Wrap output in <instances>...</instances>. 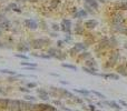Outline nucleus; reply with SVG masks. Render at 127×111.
<instances>
[{
	"instance_id": "f257e3e1",
	"label": "nucleus",
	"mask_w": 127,
	"mask_h": 111,
	"mask_svg": "<svg viewBox=\"0 0 127 111\" xmlns=\"http://www.w3.org/2000/svg\"><path fill=\"white\" fill-rule=\"evenodd\" d=\"M50 39L49 38H36V39H32L30 42H29V44H30V47L32 49H35V50H38V49H41L44 48L45 46H50Z\"/></svg>"
},
{
	"instance_id": "f03ea898",
	"label": "nucleus",
	"mask_w": 127,
	"mask_h": 111,
	"mask_svg": "<svg viewBox=\"0 0 127 111\" xmlns=\"http://www.w3.org/2000/svg\"><path fill=\"white\" fill-rule=\"evenodd\" d=\"M108 47H109V37H104L96 44V51L105 50V49H107Z\"/></svg>"
},
{
	"instance_id": "7ed1b4c3",
	"label": "nucleus",
	"mask_w": 127,
	"mask_h": 111,
	"mask_svg": "<svg viewBox=\"0 0 127 111\" xmlns=\"http://www.w3.org/2000/svg\"><path fill=\"white\" fill-rule=\"evenodd\" d=\"M22 24L26 27L27 29H30V30H36V29L39 27L38 22L33 19H30V18H27V19H24L22 21Z\"/></svg>"
},
{
	"instance_id": "20e7f679",
	"label": "nucleus",
	"mask_w": 127,
	"mask_h": 111,
	"mask_svg": "<svg viewBox=\"0 0 127 111\" xmlns=\"http://www.w3.org/2000/svg\"><path fill=\"white\" fill-rule=\"evenodd\" d=\"M119 59H120L119 50H118V49H113L108 56V61H110V62H113V63L116 64L118 61H119Z\"/></svg>"
},
{
	"instance_id": "39448f33",
	"label": "nucleus",
	"mask_w": 127,
	"mask_h": 111,
	"mask_svg": "<svg viewBox=\"0 0 127 111\" xmlns=\"http://www.w3.org/2000/svg\"><path fill=\"white\" fill-rule=\"evenodd\" d=\"M111 6L115 11H127V1H116Z\"/></svg>"
},
{
	"instance_id": "423d86ee",
	"label": "nucleus",
	"mask_w": 127,
	"mask_h": 111,
	"mask_svg": "<svg viewBox=\"0 0 127 111\" xmlns=\"http://www.w3.org/2000/svg\"><path fill=\"white\" fill-rule=\"evenodd\" d=\"M97 26H98V21L96 19H87L84 22L85 29H88V30H94Z\"/></svg>"
},
{
	"instance_id": "0eeeda50",
	"label": "nucleus",
	"mask_w": 127,
	"mask_h": 111,
	"mask_svg": "<svg viewBox=\"0 0 127 111\" xmlns=\"http://www.w3.org/2000/svg\"><path fill=\"white\" fill-rule=\"evenodd\" d=\"M116 73L123 77H127V63H120L116 67Z\"/></svg>"
},
{
	"instance_id": "6e6552de",
	"label": "nucleus",
	"mask_w": 127,
	"mask_h": 111,
	"mask_svg": "<svg viewBox=\"0 0 127 111\" xmlns=\"http://www.w3.org/2000/svg\"><path fill=\"white\" fill-rule=\"evenodd\" d=\"M30 44L29 43H27V42H20V43H18L17 44V50L19 51V52H28L29 50H30Z\"/></svg>"
},
{
	"instance_id": "1a4fd4ad",
	"label": "nucleus",
	"mask_w": 127,
	"mask_h": 111,
	"mask_svg": "<svg viewBox=\"0 0 127 111\" xmlns=\"http://www.w3.org/2000/svg\"><path fill=\"white\" fill-rule=\"evenodd\" d=\"M87 16H88V12H87L85 9H79V10H78L77 12L75 13V15H73V17L75 18V19L81 20V19H85V18H87Z\"/></svg>"
},
{
	"instance_id": "9d476101",
	"label": "nucleus",
	"mask_w": 127,
	"mask_h": 111,
	"mask_svg": "<svg viewBox=\"0 0 127 111\" xmlns=\"http://www.w3.org/2000/svg\"><path fill=\"white\" fill-rule=\"evenodd\" d=\"M98 75L104 79H114V80H119V74L117 73H111V72H108V73H98Z\"/></svg>"
},
{
	"instance_id": "9b49d317",
	"label": "nucleus",
	"mask_w": 127,
	"mask_h": 111,
	"mask_svg": "<svg viewBox=\"0 0 127 111\" xmlns=\"http://www.w3.org/2000/svg\"><path fill=\"white\" fill-rule=\"evenodd\" d=\"M37 92H38V95H39V98L41 100H45V101H47V100H49V93L47 92L45 89H37Z\"/></svg>"
},
{
	"instance_id": "f8f14e48",
	"label": "nucleus",
	"mask_w": 127,
	"mask_h": 111,
	"mask_svg": "<svg viewBox=\"0 0 127 111\" xmlns=\"http://www.w3.org/2000/svg\"><path fill=\"white\" fill-rule=\"evenodd\" d=\"M59 50H60V49L55 48V47H49V48L47 49L46 53H47V55H48L50 58H56V56H57V53L59 52Z\"/></svg>"
},
{
	"instance_id": "ddd939ff",
	"label": "nucleus",
	"mask_w": 127,
	"mask_h": 111,
	"mask_svg": "<svg viewBox=\"0 0 127 111\" xmlns=\"http://www.w3.org/2000/svg\"><path fill=\"white\" fill-rule=\"evenodd\" d=\"M78 60H82V61H86V60L90 59L91 58V53L89 52V51H82V52H80L79 55H78Z\"/></svg>"
},
{
	"instance_id": "4468645a",
	"label": "nucleus",
	"mask_w": 127,
	"mask_h": 111,
	"mask_svg": "<svg viewBox=\"0 0 127 111\" xmlns=\"http://www.w3.org/2000/svg\"><path fill=\"white\" fill-rule=\"evenodd\" d=\"M84 1L86 4L91 7L94 10H98V9H99V2H98L97 0H84Z\"/></svg>"
},
{
	"instance_id": "2eb2a0df",
	"label": "nucleus",
	"mask_w": 127,
	"mask_h": 111,
	"mask_svg": "<svg viewBox=\"0 0 127 111\" xmlns=\"http://www.w3.org/2000/svg\"><path fill=\"white\" fill-rule=\"evenodd\" d=\"M118 46V40L117 38L115 37V36H111V37H109V47L108 48H110L111 50L113 49H116Z\"/></svg>"
},
{
	"instance_id": "dca6fc26",
	"label": "nucleus",
	"mask_w": 127,
	"mask_h": 111,
	"mask_svg": "<svg viewBox=\"0 0 127 111\" xmlns=\"http://www.w3.org/2000/svg\"><path fill=\"white\" fill-rule=\"evenodd\" d=\"M84 32H85V27H84V24H80V22H78V24H76L75 26V33L77 36H82L84 35Z\"/></svg>"
},
{
	"instance_id": "f3484780",
	"label": "nucleus",
	"mask_w": 127,
	"mask_h": 111,
	"mask_svg": "<svg viewBox=\"0 0 127 111\" xmlns=\"http://www.w3.org/2000/svg\"><path fill=\"white\" fill-rule=\"evenodd\" d=\"M81 70L84 72L88 73V74H91V75H98V72H97V68H94V69H90V68H87V67H81Z\"/></svg>"
},
{
	"instance_id": "a211bd4d",
	"label": "nucleus",
	"mask_w": 127,
	"mask_h": 111,
	"mask_svg": "<svg viewBox=\"0 0 127 111\" xmlns=\"http://www.w3.org/2000/svg\"><path fill=\"white\" fill-rule=\"evenodd\" d=\"M74 47H75V49L79 53L82 52V51H86V48H87V47L84 44V42H76V43L74 44Z\"/></svg>"
},
{
	"instance_id": "6ab92c4d",
	"label": "nucleus",
	"mask_w": 127,
	"mask_h": 111,
	"mask_svg": "<svg viewBox=\"0 0 127 111\" xmlns=\"http://www.w3.org/2000/svg\"><path fill=\"white\" fill-rule=\"evenodd\" d=\"M85 63H86V66H85V67H87V68H90V69L96 68V61H95V59H94V58H90V59L86 60V61H85Z\"/></svg>"
},
{
	"instance_id": "aec40b11",
	"label": "nucleus",
	"mask_w": 127,
	"mask_h": 111,
	"mask_svg": "<svg viewBox=\"0 0 127 111\" xmlns=\"http://www.w3.org/2000/svg\"><path fill=\"white\" fill-rule=\"evenodd\" d=\"M66 58H67V53H65L64 51L59 50V52L57 53V56H56L55 59H58V60H60V61H65Z\"/></svg>"
},
{
	"instance_id": "412c9836",
	"label": "nucleus",
	"mask_w": 127,
	"mask_h": 111,
	"mask_svg": "<svg viewBox=\"0 0 127 111\" xmlns=\"http://www.w3.org/2000/svg\"><path fill=\"white\" fill-rule=\"evenodd\" d=\"M61 67L64 68H67V69H70L73 71H76L77 70V66L76 64H73V63H67V62H62L61 63Z\"/></svg>"
},
{
	"instance_id": "4be33fe9",
	"label": "nucleus",
	"mask_w": 127,
	"mask_h": 111,
	"mask_svg": "<svg viewBox=\"0 0 127 111\" xmlns=\"http://www.w3.org/2000/svg\"><path fill=\"white\" fill-rule=\"evenodd\" d=\"M68 55L70 56V57H78L79 52H78V51L75 49V47L73 46L71 48H69V50H68Z\"/></svg>"
},
{
	"instance_id": "5701e85b",
	"label": "nucleus",
	"mask_w": 127,
	"mask_h": 111,
	"mask_svg": "<svg viewBox=\"0 0 127 111\" xmlns=\"http://www.w3.org/2000/svg\"><path fill=\"white\" fill-rule=\"evenodd\" d=\"M74 92L80 93V94H84V95L90 94V90H86V89H74Z\"/></svg>"
},
{
	"instance_id": "b1692460",
	"label": "nucleus",
	"mask_w": 127,
	"mask_h": 111,
	"mask_svg": "<svg viewBox=\"0 0 127 111\" xmlns=\"http://www.w3.org/2000/svg\"><path fill=\"white\" fill-rule=\"evenodd\" d=\"M0 72L6 73V74H9V75H17L18 74L16 71H12V70H10V69H0Z\"/></svg>"
},
{
	"instance_id": "393cba45",
	"label": "nucleus",
	"mask_w": 127,
	"mask_h": 111,
	"mask_svg": "<svg viewBox=\"0 0 127 111\" xmlns=\"http://www.w3.org/2000/svg\"><path fill=\"white\" fill-rule=\"evenodd\" d=\"M20 66H22V67H33V68H37V63H36V62L21 61V62H20Z\"/></svg>"
},
{
	"instance_id": "a878e982",
	"label": "nucleus",
	"mask_w": 127,
	"mask_h": 111,
	"mask_svg": "<svg viewBox=\"0 0 127 111\" xmlns=\"http://www.w3.org/2000/svg\"><path fill=\"white\" fill-rule=\"evenodd\" d=\"M61 24H65V26L69 27V28H73V22H71L70 19H68V18H64V19L61 20V22H60Z\"/></svg>"
},
{
	"instance_id": "bb28decb",
	"label": "nucleus",
	"mask_w": 127,
	"mask_h": 111,
	"mask_svg": "<svg viewBox=\"0 0 127 111\" xmlns=\"http://www.w3.org/2000/svg\"><path fill=\"white\" fill-rule=\"evenodd\" d=\"M60 4V0H51L50 1V4H49V8L51 9H56L58 6Z\"/></svg>"
},
{
	"instance_id": "cd10ccee",
	"label": "nucleus",
	"mask_w": 127,
	"mask_h": 111,
	"mask_svg": "<svg viewBox=\"0 0 127 111\" xmlns=\"http://www.w3.org/2000/svg\"><path fill=\"white\" fill-rule=\"evenodd\" d=\"M15 56L16 58H19V59H22V61L24 60H29V57L27 55H25V53H15Z\"/></svg>"
},
{
	"instance_id": "c85d7f7f",
	"label": "nucleus",
	"mask_w": 127,
	"mask_h": 111,
	"mask_svg": "<svg viewBox=\"0 0 127 111\" xmlns=\"http://www.w3.org/2000/svg\"><path fill=\"white\" fill-rule=\"evenodd\" d=\"M50 28L52 29L55 32H58V31L60 30V24L58 23H55V22H52V23H50Z\"/></svg>"
},
{
	"instance_id": "c756f323",
	"label": "nucleus",
	"mask_w": 127,
	"mask_h": 111,
	"mask_svg": "<svg viewBox=\"0 0 127 111\" xmlns=\"http://www.w3.org/2000/svg\"><path fill=\"white\" fill-rule=\"evenodd\" d=\"M90 93H93V94H95V95H97L98 98H102V99H104L105 100V95L102 94V93H100L99 91H96V90H90Z\"/></svg>"
},
{
	"instance_id": "7c9ffc66",
	"label": "nucleus",
	"mask_w": 127,
	"mask_h": 111,
	"mask_svg": "<svg viewBox=\"0 0 127 111\" xmlns=\"http://www.w3.org/2000/svg\"><path fill=\"white\" fill-rule=\"evenodd\" d=\"M84 9L87 11V12H88V15H89V13H90V15H93V13L95 12V10H94V9L91 8V7H89L88 4H86V3L84 4Z\"/></svg>"
},
{
	"instance_id": "2f4dec72",
	"label": "nucleus",
	"mask_w": 127,
	"mask_h": 111,
	"mask_svg": "<svg viewBox=\"0 0 127 111\" xmlns=\"http://www.w3.org/2000/svg\"><path fill=\"white\" fill-rule=\"evenodd\" d=\"M57 48L58 49H62L65 47V41L64 40H57Z\"/></svg>"
},
{
	"instance_id": "473e14b6",
	"label": "nucleus",
	"mask_w": 127,
	"mask_h": 111,
	"mask_svg": "<svg viewBox=\"0 0 127 111\" xmlns=\"http://www.w3.org/2000/svg\"><path fill=\"white\" fill-rule=\"evenodd\" d=\"M8 7H9V9H10V10H15L16 8H18V6H17V3H16V2H10V3L8 4Z\"/></svg>"
},
{
	"instance_id": "72a5a7b5",
	"label": "nucleus",
	"mask_w": 127,
	"mask_h": 111,
	"mask_svg": "<svg viewBox=\"0 0 127 111\" xmlns=\"http://www.w3.org/2000/svg\"><path fill=\"white\" fill-rule=\"evenodd\" d=\"M7 80H8L9 82H13V81L16 82V81H18V80H19V79H18V78H17V75H10V77H9Z\"/></svg>"
},
{
	"instance_id": "f704fd0d",
	"label": "nucleus",
	"mask_w": 127,
	"mask_h": 111,
	"mask_svg": "<svg viewBox=\"0 0 127 111\" xmlns=\"http://www.w3.org/2000/svg\"><path fill=\"white\" fill-rule=\"evenodd\" d=\"M24 98L26 100H30V101H35V100H36V98L33 97V95H30V94H26Z\"/></svg>"
},
{
	"instance_id": "c9c22d12",
	"label": "nucleus",
	"mask_w": 127,
	"mask_h": 111,
	"mask_svg": "<svg viewBox=\"0 0 127 111\" xmlns=\"http://www.w3.org/2000/svg\"><path fill=\"white\" fill-rule=\"evenodd\" d=\"M36 87H37V83H36V82H28V83H27V88H29V89L36 88Z\"/></svg>"
},
{
	"instance_id": "e433bc0d",
	"label": "nucleus",
	"mask_w": 127,
	"mask_h": 111,
	"mask_svg": "<svg viewBox=\"0 0 127 111\" xmlns=\"http://www.w3.org/2000/svg\"><path fill=\"white\" fill-rule=\"evenodd\" d=\"M19 90L21 91V92H25V93H29V92H30V89H29V88H25V87H20Z\"/></svg>"
},
{
	"instance_id": "4c0bfd02",
	"label": "nucleus",
	"mask_w": 127,
	"mask_h": 111,
	"mask_svg": "<svg viewBox=\"0 0 127 111\" xmlns=\"http://www.w3.org/2000/svg\"><path fill=\"white\" fill-rule=\"evenodd\" d=\"M71 40H73V37H71V35H66V38H65V43H66V42H70Z\"/></svg>"
},
{
	"instance_id": "58836bf2",
	"label": "nucleus",
	"mask_w": 127,
	"mask_h": 111,
	"mask_svg": "<svg viewBox=\"0 0 127 111\" xmlns=\"http://www.w3.org/2000/svg\"><path fill=\"white\" fill-rule=\"evenodd\" d=\"M73 99L75 100L76 102H78V103H82V100H81V99H79V98H78V97H74Z\"/></svg>"
},
{
	"instance_id": "ea45409f",
	"label": "nucleus",
	"mask_w": 127,
	"mask_h": 111,
	"mask_svg": "<svg viewBox=\"0 0 127 111\" xmlns=\"http://www.w3.org/2000/svg\"><path fill=\"white\" fill-rule=\"evenodd\" d=\"M40 24H42V29H44V30H47V23L44 21V20L41 21V23H40Z\"/></svg>"
},
{
	"instance_id": "a19ab883",
	"label": "nucleus",
	"mask_w": 127,
	"mask_h": 111,
	"mask_svg": "<svg viewBox=\"0 0 127 111\" xmlns=\"http://www.w3.org/2000/svg\"><path fill=\"white\" fill-rule=\"evenodd\" d=\"M49 36H50V37H52V38H57L58 37L57 32H55V31H53V32H50V33H49Z\"/></svg>"
},
{
	"instance_id": "79ce46f5",
	"label": "nucleus",
	"mask_w": 127,
	"mask_h": 111,
	"mask_svg": "<svg viewBox=\"0 0 127 111\" xmlns=\"http://www.w3.org/2000/svg\"><path fill=\"white\" fill-rule=\"evenodd\" d=\"M119 103L122 104V106H124L125 108H127V103H126V102L124 101V100H119Z\"/></svg>"
},
{
	"instance_id": "37998d69",
	"label": "nucleus",
	"mask_w": 127,
	"mask_h": 111,
	"mask_svg": "<svg viewBox=\"0 0 127 111\" xmlns=\"http://www.w3.org/2000/svg\"><path fill=\"white\" fill-rule=\"evenodd\" d=\"M89 109H90V111H96V107L94 106V104H90V106H89Z\"/></svg>"
},
{
	"instance_id": "c03bdc74",
	"label": "nucleus",
	"mask_w": 127,
	"mask_h": 111,
	"mask_svg": "<svg viewBox=\"0 0 127 111\" xmlns=\"http://www.w3.org/2000/svg\"><path fill=\"white\" fill-rule=\"evenodd\" d=\"M28 0H16V2H21V3H25V2H27Z\"/></svg>"
},
{
	"instance_id": "a18cd8bd",
	"label": "nucleus",
	"mask_w": 127,
	"mask_h": 111,
	"mask_svg": "<svg viewBox=\"0 0 127 111\" xmlns=\"http://www.w3.org/2000/svg\"><path fill=\"white\" fill-rule=\"evenodd\" d=\"M49 74H50V75H53V77H59V74H58V73H53V72H50Z\"/></svg>"
},
{
	"instance_id": "49530a36",
	"label": "nucleus",
	"mask_w": 127,
	"mask_h": 111,
	"mask_svg": "<svg viewBox=\"0 0 127 111\" xmlns=\"http://www.w3.org/2000/svg\"><path fill=\"white\" fill-rule=\"evenodd\" d=\"M60 83H61V84H68V81H65V80H60Z\"/></svg>"
},
{
	"instance_id": "de8ad7c7",
	"label": "nucleus",
	"mask_w": 127,
	"mask_h": 111,
	"mask_svg": "<svg viewBox=\"0 0 127 111\" xmlns=\"http://www.w3.org/2000/svg\"><path fill=\"white\" fill-rule=\"evenodd\" d=\"M13 11H16V12H18V13H20V12H21V10H20V8H16Z\"/></svg>"
},
{
	"instance_id": "09e8293b",
	"label": "nucleus",
	"mask_w": 127,
	"mask_h": 111,
	"mask_svg": "<svg viewBox=\"0 0 127 111\" xmlns=\"http://www.w3.org/2000/svg\"><path fill=\"white\" fill-rule=\"evenodd\" d=\"M29 2H31V3H36V2H38L39 0H28Z\"/></svg>"
},
{
	"instance_id": "8fccbe9b",
	"label": "nucleus",
	"mask_w": 127,
	"mask_h": 111,
	"mask_svg": "<svg viewBox=\"0 0 127 111\" xmlns=\"http://www.w3.org/2000/svg\"><path fill=\"white\" fill-rule=\"evenodd\" d=\"M98 2H102V3H105V2H107V0H97Z\"/></svg>"
},
{
	"instance_id": "3c124183",
	"label": "nucleus",
	"mask_w": 127,
	"mask_h": 111,
	"mask_svg": "<svg viewBox=\"0 0 127 111\" xmlns=\"http://www.w3.org/2000/svg\"><path fill=\"white\" fill-rule=\"evenodd\" d=\"M62 109H64V110H65V111H71V110H70V109H67V108H65V107H62Z\"/></svg>"
},
{
	"instance_id": "603ef678",
	"label": "nucleus",
	"mask_w": 127,
	"mask_h": 111,
	"mask_svg": "<svg viewBox=\"0 0 127 111\" xmlns=\"http://www.w3.org/2000/svg\"><path fill=\"white\" fill-rule=\"evenodd\" d=\"M2 47H3V43H2V42L0 41V48H2Z\"/></svg>"
},
{
	"instance_id": "864d4df0",
	"label": "nucleus",
	"mask_w": 127,
	"mask_h": 111,
	"mask_svg": "<svg viewBox=\"0 0 127 111\" xmlns=\"http://www.w3.org/2000/svg\"><path fill=\"white\" fill-rule=\"evenodd\" d=\"M1 36H2V30L0 29V37H1Z\"/></svg>"
},
{
	"instance_id": "5fc2aeb1",
	"label": "nucleus",
	"mask_w": 127,
	"mask_h": 111,
	"mask_svg": "<svg viewBox=\"0 0 127 111\" xmlns=\"http://www.w3.org/2000/svg\"><path fill=\"white\" fill-rule=\"evenodd\" d=\"M0 93H3V90H2L1 88H0Z\"/></svg>"
},
{
	"instance_id": "6e6d98bb",
	"label": "nucleus",
	"mask_w": 127,
	"mask_h": 111,
	"mask_svg": "<svg viewBox=\"0 0 127 111\" xmlns=\"http://www.w3.org/2000/svg\"><path fill=\"white\" fill-rule=\"evenodd\" d=\"M0 1H3V0H0Z\"/></svg>"
},
{
	"instance_id": "4d7b16f0",
	"label": "nucleus",
	"mask_w": 127,
	"mask_h": 111,
	"mask_svg": "<svg viewBox=\"0 0 127 111\" xmlns=\"http://www.w3.org/2000/svg\"><path fill=\"white\" fill-rule=\"evenodd\" d=\"M96 111H98V110H96Z\"/></svg>"
},
{
	"instance_id": "13d9d810",
	"label": "nucleus",
	"mask_w": 127,
	"mask_h": 111,
	"mask_svg": "<svg viewBox=\"0 0 127 111\" xmlns=\"http://www.w3.org/2000/svg\"><path fill=\"white\" fill-rule=\"evenodd\" d=\"M117 111H119V110H117Z\"/></svg>"
}]
</instances>
